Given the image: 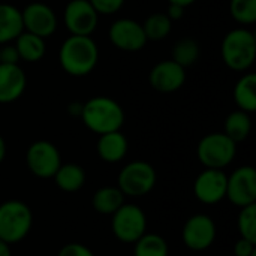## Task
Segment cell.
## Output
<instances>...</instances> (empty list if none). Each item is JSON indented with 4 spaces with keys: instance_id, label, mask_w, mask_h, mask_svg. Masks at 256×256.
Returning <instances> with one entry per match:
<instances>
[{
    "instance_id": "2e32d148",
    "label": "cell",
    "mask_w": 256,
    "mask_h": 256,
    "mask_svg": "<svg viewBox=\"0 0 256 256\" xmlns=\"http://www.w3.org/2000/svg\"><path fill=\"white\" fill-rule=\"evenodd\" d=\"M27 87L26 72L20 64L0 63V104L18 100Z\"/></svg>"
},
{
    "instance_id": "f546056e",
    "label": "cell",
    "mask_w": 256,
    "mask_h": 256,
    "mask_svg": "<svg viewBox=\"0 0 256 256\" xmlns=\"http://www.w3.org/2000/svg\"><path fill=\"white\" fill-rule=\"evenodd\" d=\"M20 62L21 60H20V56H18V51H16L15 45H12V44L0 45V63L18 64Z\"/></svg>"
},
{
    "instance_id": "5bb4252c",
    "label": "cell",
    "mask_w": 256,
    "mask_h": 256,
    "mask_svg": "<svg viewBox=\"0 0 256 256\" xmlns=\"http://www.w3.org/2000/svg\"><path fill=\"white\" fill-rule=\"evenodd\" d=\"M182 237L190 250H207L216 238V225L212 218L206 214H195L184 224Z\"/></svg>"
},
{
    "instance_id": "1f68e13d",
    "label": "cell",
    "mask_w": 256,
    "mask_h": 256,
    "mask_svg": "<svg viewBox=\"0 0 256 256\" xmlns=\"http://www.w3.org/2000/svg\"><path fill=\"white\" fill-rule=\"evenodd\" d=\"M254 252H256V243H252L244 238H240L234 246L236 256H250Z\"/></svg>"
},
{
    "instance_id": "30bf717a",
    "label": "cell",
    "mask_w": 256,
    "mask_h": 256,
    "mask_svg": "<svg viewBox=\"0 0 256 256\" xmlns=\"http://www.w3.org/2000/svg\"><path fill=\"white\" fill-rule=\"evenodd\" d=\"M63 21L70 34L92 36L99 22V14L88 0H69L64 6Z\"/></svg>"
},
{
    "instance_id": "7402d4cb",
    "label": "cell",
    "mask_w": 256,
    "mask_h": 256,
    "mask_svg": "<svg viewBox=\"0 0 256 256\" xmlns=\"http://www.w3.org/2000/svg\"><path fill=\"white\" fill-rule=\"evenodd\" d=\"M93 208L100 214H114L123 204L124 195L118 188H100L93 195Z\"/></svg>"
},
{
    "instance_id": "9a60e30c",
    "label": "cell",
    "mask_w": 256,
    "mask_h": 256,
    "mask_svg": "<svg viewBox=\"0 0 256 256\" xmlns=\"http://www.w3.org/2000/svg\"><path fill=\"white\" fill-rule=\"evenodd\" d=\"M152 87L160 93H174L186 81V69L174 60H164L153 66L148 75Z\"/></svg>"
},
{
    "instance_id": "8fae6325",
    "label": "cell",
    "mask_w": 256,
    "mask_h": 256,
    "mask_svg": "<svg viewBox=\"0 0 256 256\" xmlns=\"http://www.w3.org/2000/svg\"><path fill=\"white\" fill-rule=\"evenodd\" d=\"M108 38L111 44L126 52L141 51L148 42L142 28V24L132 18H118L116 20L108 30Z\"/></svg>"
},
{
    "instance_id": "f1b7e54d",
    "label": "cell",
    "mask_w": 256,
    "mask_h": 256,
    "mask_svg": "<svg viewBox=\"0 0 256 256\" xmlns=\"http://www.w3.org/2000/svg\"><path fill=\"white\" fill-rule=\"evenodd\" d=\"M99 15H112L118 12L126 0H88Z\"/></svg>"
},
{
    "instance_id": "7a4b0ae2",
    "label": "cell",
    "mask_w": 256,
    "mask_h": 256,
    "mask_svg": "<svg viewBox=\"0 0 256 256\" xmlns=\"http://www.w3.org/2000/svg\"><path fill=\"white\" fill-rule=\"evenodd\" d=\"M80 117L86 128L98 135L120 130L126 120L122 105L108 96H94L84 102Z\"/></svg>"
},
{
    "instance_id": "4316f807",
    "label": "cell",
    "mask_w": 256,
    "mask_h": 256,
    "mask_svg": "<svg viewBox=\"0 0 256 256\" xmlns=\"http://www.w3.org/2000/svg\"><path fill=\"white\" fill-rule=\"evenodd\" d=\"M230 14L242 26L256 21V0H230Z\"/></svg>"
},
{
    "instance_id": "d590c367",
    "label": "cell",
    "mask_w": 256,
    "mask_h": 256,
    "mask_svg": "<svg viewBox=\"0 0 256 256\" xmlns=\"http://www.w3.org/2000/svg\"><path fill=\"white\" fill-rule=\"evenodd\" d=\"M0 256H12L10 249H9V244L2 242V240H0Z\"/></svg>"
},
{
    "instance_id": "52a82bcc",
    "label": "cell",
    "mask_w": 256,
    "mask_h": 256,
    "mask_svg": "<svg viewBox=\"0 0 256 256\" xmlns=\"http://www.w3.org/2000/svg\"><path fill=\"white\" fill-rule=\"evenodd\" d=\"M112 216V232L123 243H135L146 234L147 218L135 204H123Z\"/></svg>"
},
{
    "instance_id": "d6986e66",
    "label": "cell",
    "mask_w": 256,
    "mask_h": 256,
    "mask_svg": "<svg viewBox=\"0 0 256 256\" xmlns=\"http://www.w3.org/2000/svg\"><path fill=\"white\" fill-rule=\"evenodd\" d=\"M15 48L18 51L20 60L27 62V63H38L44 58L45 51H46V45H45V39L24 32L14 40Z\"/></svg>"
},
{
    "instance_id": "74e56055",
    "label": "cell",
    "mask_w": 256,
    "mask_h": 256,
    "mask_svg": "<svg viewBox=\"0 0 256 256\" xmlns=\"http://www.w3.org/2000/svg\"><path fill=\"white\" fill-rule=\"evenodd\" d=\"M250 256H256V252H254V254H252V255Z\"/></svg>"
},
{
    "instance_id": "3957f363",
    "label": "cell",
    "mask_w": 256,
    "mask_h": 256,
    "mask_svg": "<svg viewBox=\"0 0 256 256\" xmlns=\"http://www.w3.org/2000/svg\"><path fill=\"white\" fill-rule=\"evenodd\" d=\"M220 54L224 63L231 70H249L256 60L255 33L244 26L230 30L222 39Z\"/></svg>"
},
{
    "instance_id": "ffe728a7",
    "label": "cell",
    "mask_w": 256,
    "mask_h": 256,
    "mask_svg": "<svg viewBox=\"0 0 256 256\" xmlns=\"http://www.w3.org/2000/svg\"><path fill=\"white\" fill-rule=\"evenodd\" d=\"M234 102L238 110L252 114L256 111V75L254 72L244 74L234 87Z\"/></svg>"
},
{
    "instance_id": "83f0119b",
    "label": "cell",
    "mask_w": 256,
    "mask_h": 256,
    "mask_svg": "<svg viewBox=\"0 0 256 256\" xmlns=\"http://www.w3.org/2000/svg\"><path fill=\"white\" fill-rule=\"evenodd\" d=\"M237 226L242 238L256 243V204L242 207L237 219Z\"/></svg>"
},
{
    "instance_id": "ba28073f",
    "label": "cell",
    "mask_w": 256,
    "mask_h": 256,
    "mask_svg": "<svg viewBox=\"0 0 256 256\" xmlns=\"http://www.w3.org/2000/svg\"><path fill=\"white\" fill-rule=\"evenodd\" d=\"M26 164L33 176L39 178H52L62 165L60 152L50 141H34L27 148Z\"/></svg>"
},
{
    "instance_id": "e0dca14e",
    "label": "cell",
    "mask_w": 256,
    "mask_h": 256,
    "mask_svg": "<svg viewBox=\"0 0 256 256\" xmlns=\"http://www.w3.org/2000/svg\"><path fill=\"white\" fill-rule=\"evenodd\" d=\"M96 150L104 162L108 164L120 162L122 159H124L128 153V138L120 130L99 135Z\"/></svg>"
},
{
    "instance_id": "d4e9b609",
    "label": "cell",
    "mask_w": 256,
    "mask_h": 256,
    "mask_svg": "<svg viewBox=\"0 0 256 256\" xmlns=\"http://www.w3.org/2000/svg\"><path fill=\"white\" fill-rule=\"evenodd\" d=\"M168 244L158 234H144L135 242L134 256H168Z\"/></svg>"
},
{
    "instance_id": "6da1fadb",
    "label": "cell",
    "mask_w": 256,
    "mask_h": 256,
    "mask_svg": "<svg viewBox=\"0 0 256 256\" xmlns=\"http://www.w3.org/2000/svg\"><path fill=\"white\" fill-rule=\"evenodd\" d=\"M99 62V48L92 36L70 34L58 50V63L70 76H87L94 70Z\"/></svg>"
},
{
    "instance_id": "ac0fdd59",
    "label": "cell",
    "mask_w": 256,
    "mask_h": 256,
    "mask_svg": "<svg viewBox=\"0 0 256 256\" xmlns=\"http://www.w3.org/2000/svg\"><path fill=\"white\" fill-rule=\"evenodd\" d=\"M22 30L21 9L10 3H0V45L14 42Z\"/></svg>"
},
{
    "instance_id": "5b68a950",
    "label": "cell",
    "mask_w": 256,
    "mask_h": 256,
    "mask_svg": "<svg viewBox=\"0 0 256 256\" xmlns=\"http://www.w3.org/2000/svg\"><path fill=\"white\" fill-rule=\"evenodd\" d=\"M237 153V142H234L230 136H226L224 132H214L206 135L198 147L196 154L200 162L206 168L213 170H222L228 166Z\"/></svg>"
},
{
    "instance_id": "7c38bea8",
    "label": "cell",
    "mask_w": 256,
    "mask_h": 256,
    "mask_svg": "<svg viewBox=\"0 0 256 256\" xmlns=\"http://www.w3.org/2000/svg\"><path fill=\"white\" fill-rule=\"evenodd\" d=\"M226 198L240 208L256 204V170L254 166H240L228 177Z\"/></svg>"
},
{
    "instance_id": "d6a6232c",
    "label": "cell",
    "mask_w": 256,
    "mask_h": 256,
    "mask_svg": "<svg viewBox=\"0 0 256 256\" xmlns=\"http://www.w3.org/2000/svg\"><path fill=\"white\" fill-rule=\"evenodd\" d=\"M184 10H186V8H183V6H178V4H170L165 14H166V15H168V18L174 22V21H178V20H182V18L184 16Z\"/></svg>"
},
{
    "instance_id": "e575fe53",
    "label": "cell",
    "mask_w": 256,
    "mask_h": 256,
    "mask_svg": "<svg viewBox=\"0 0 256 256\" xmlns=\"http://www.w3.org/2000/svg\"><path fill=\"white\" fill-rule=\"evenodd\" d=\"M196 0H168L170 4H178V6H183V8H188L190 4H194Z\"/></svg>"
},
{
    "instance_id": "836d02e7",
    "label": "cell",
    "mask_w": 256,
    "mask_h": 256,
    "mask_svg": "<svg viewBox=\"0 0 256 256\" xmlns=\"http://www.w3.org/2000/svg\"><path fill=\"white\" fill-rule=\"evenodd\" d=\"M69 114H72V116H81V111H82V104H80V102H72L70 105H69Z\"/></svg>"
},
{
    "instance_id": "9c48e42d",
    "label": "cell",
    "mask_w": 256,
    "mask_h": 256,
    "mask_svg": "<svg viewBox=\"0 0 256 256\" xmlns=\"http://www.w3.org/2000/svg\"><path fill=\"white\" fill-rule=\"evenodd\" d=\"M24 32L33 33L42 39L52 36L58 27V20L51 6L42 2H32L21 10Z\"/></svg>"
},
{
    "instance_id": "484cf974",
    "label": "cell",
    "mask_w": 256,
    "mask_h": 256,
    "mask_svg": "<svg viewBox=\"0 0 256 256\" xmlns=\"http://www.w3.org/2000/svg\"><path fill=\"white\" fill-rule=\"evenodd\" d=\"M200 44L195 39L190 38H183L180 40L176 42L174 48H172V58L176 63H178L180 66H183L184 69L188 66H192L194 63H196V60L200 58Z\"/></svg>"
},
{
    "instance_id": "cb8c5ba5",
    "label": "cell",
    "mask_w": 256,
    "mask_h": 256,
    "mask_svg": "<svg viewBox=\"0 0 256 256\" xmlns=\"http://www.w3.org/2000/svg\"><path fill=\"white\" fill-rule=\"evenodd\" d=\"M141 24L147 40H154V42L166 39L172 30V21L168 18L166 14H160V12L152 14Z\"/></svg>"
},
{
    "instance_id": "4fadbf2b",
    "label": "cell",
    "mask_w": 256,
    "mask_h": 256,
    "mask_svg": "<svg viewBox=\"0 0 256 256\" xmlns=\"http://www.w3.org/2000/svg\"><path fill=\"white\" fill-rule=\"evenodd\" d=\"M228 176L222 170L206 168L195 180L194 194L202 204L213 206L226 198Z\"/></svg>"
},
{
    "instance_id": "277c9868",
    "label": "cell",
    "mask_w": 256,
    "mask_h": 256,
    "mask_svg": "<svg viewBox=\"0 0 256 256\" xmlns=\"http://www.w3.org/2000/svg\"><path fill=\"white\" fill-rule=\"evenodd\" d=\"M33 214L27 204L21 201H6L0 204V240L14 244L21 242L32 228Z\"/></svg>"
},
{
    "instance_id": "4dcf8cb0",
    "label": "cell",
    "mask_w": 256,
    "mask_h": 256,
    "mask_svg": "<svg viewBox=\"0 0 256 256\" xmlns=\"http://www.w3.org/2000/svg\"><path fill=\"white\" fill-rule=\"evenodd\" d=\"M57 256H94L93 252L84 246V244H80V243H69L66 246H63L58 252Z\"/></svg>"
},
{
    "instance_id": "44dd1931",
    "label": "cell",
    "mask_w": 256,
    "mask_h": 256,
    "mask_svg": "<svg viewBox=\"0 0 256 256\" xmlns=\"http://www.w3.org/2000/svg\"><path fill=\"white\" fill-rule=\"evenodd\" d=\"M54 182L63 192H76L86 183V172L76 164H64L60 165L57 172L54 174Z\"/></svg>"
},
{
    "instance_id": "8d00e7d4",
    "label": "cell",
    "mask_w": 256,
    "mask_h": 256,
    "mask_svg": "<svg viewBox=\"0 0 256 256\" xmlns=\"http://www.w3.org/2000/svg\"><path fill=\"white\" fill-rule=\"evenodd\" d=\"M4 156H6V142L4 138L0 135V164L4 160Z\"/></svg>"
},
{
    "instance_id": "603a6c76",
    "label": "cell",
    "mask_w": 256,
    "mask_h": 256,
    "mask_svg": "<svg viewBox=\"0 0 256 256\" xmlns=\"http://www.w3.org/2000/svg\"><path fill=\"white\" fill-rule=\"evenodd\" d=\"M252 130V120H250V114L237 110L232 111L231 114H228L226 120H225V135L230 136L234 142H242L244 141Z\"/></svg>"
},
{
    "instance_id": "8992f818",
    "label": "cell",
    "mask_w": 256,
    "mask_h": 256,
    "mask_svg": "<svg viewBox=\"0 0 256 256\" xmlns=\"http://www.w3.org/2000/svg\"><path fill=\"white\" fill-rule=\"evenodd\" d=\"M156 184L154 168L144 160H134L124 165L117 178V188L124 196H144Z\"/></svg>"
}]
</instances>
